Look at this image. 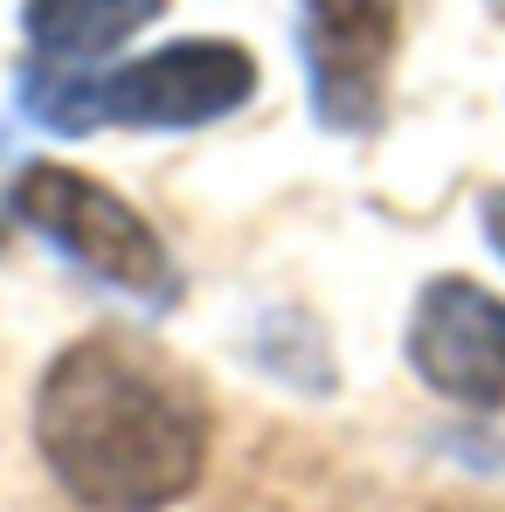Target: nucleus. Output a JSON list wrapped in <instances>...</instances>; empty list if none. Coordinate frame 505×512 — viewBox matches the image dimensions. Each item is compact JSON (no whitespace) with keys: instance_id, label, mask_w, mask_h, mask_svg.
<instances>
[{"instance_id":"f257e3e1","label":"nucleus","mask_w":505,"mask_h":512,"mask_svg":"<svg viewBox=\"0 0 505 512\" xmlns=\"http://www.w3.org/2000/svg\"><path fill=\"white\" fill-rule=\"evenodd\" d=\"M208 402L187 367L132 333H90L42 367L35 450L84 512H167L208 471Z\"/></svg>"},{"instance_id":"f03ea898","label":"nucleus","mask_w":505,"mask_h":512,"mask_svg":"<svg viewBox=\"0 0 505 512\" xmlns=\"http://www.w3.org/2000/svg\"><path fill=\"white\" fill-rule=\"evenodd\" d=\"M263 90L250 42L236 35H180L167 49H146L118 70H56V63H21L14 111L56 139L90 132H201L236 118Z\"/></svg>"},{"instance_id":"7ed1b4c3","label":"nucleus","mask_w":505,"mask_h":512,"mask_svg":"<svg viewBox=\"0 0 505 512\" xmlns=\"http://www.w3.org/2000/svg\"><path fill=\"white\" fill-rule=\"evenodd\" d=\"M7 215L49 256H63L84 284L132 305L139 319H167L180 305V263L167 236L97 173L63 167V160H28L7 180Z\"/></svg>"},{"instance_id":"20e7f679","label":"nucleus","mask_w":505,"mask_h":512,"mask_svg":"<svg viewBox=\"0 0 505 512\" xmlns=\"http://www.w3.org/2000/svg\"><path fill=\"white\" fill-rule=\"evenodd\" d=\"M395 49H402V0H305L298 63L312 84V118L339 139L381 132Z\"/></svg>"},{"instance_id":"39448f33","label":"nucleus","mask_w":505,"mask_h":512,"mask_svg":"<svg viewBox=\"0 0 505 512\" xmlns=\"http://www.w3.org/2000/svg\"><path fill=\"white\" fill-rule=\"evenodd\" d=\"M409 374L429 395H443L450 409L471 416H499L505 409V298L478 277H429L409 305Z\"/></svg>"},{"instance_id":"423d86ee","label":"nucleus","mask_w":505,"mask_h":512,"mask_svg":"<svg viewBox=\"0 0 505 512\" xmlns=\"http://www.w3.org/2000/svg\"><path fill=\"white\" fill-rule=\"evenodd\" d=\"M146 21H160V0H21V35L35 63H56V70H84L125 49Z\"/></svg>"},{"instance_id":"0eeeda50","label":"nucleus","mask_w":505,"mask_h":512,"mask_svg":"<svg viewBox=\"0 0 505 512\" xmlns=\"http://www.w3.org/2000/svg\"><path fill=\"white\" fill-rule=\"evenodd\" d=\"M478 229H485L492 256L505 263V187H485V194H478Z\"/></svg>"},{"instance_id":"6e6552de","label":"nucleus","mask_w":505,"mask_h":512,"mask_svg":"<svg viewBox=\"0 0 505 512\" xmlns=\"http://www.w3.org/2000/svg\"><path fill=\"white\" fill-rule=\"evenodd\" d=\"M492 14H499V21H505V0H492Z\"/></svg>"}]
</instances>
